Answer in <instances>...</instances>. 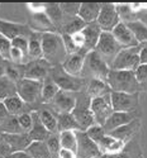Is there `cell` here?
<instances>
[{"mask_svg": "<svg viewBox=\"0 0 147 158\" xmlns=\"http://www.w3.org/2000/svg\"><path fill=\"white\" fill-rule=\"evenodd\" d=\"M109 71V65L94 49L89 52L85 58L81 77L86 80L99 79L106 81Z\"/></svg>", "mask_w": 147, "mask_h": 158, "instance_id": "cell-4", "label": "cell"}, {"mask_svg": "<svg viewBox=\"0 0 147 158\" xmlns=\"http://www.w3.org/2000/svg\"><path fill=\"white\" fill-rule=\"evenodd\" d=\"M110 93L91 99V110L93 114L95 123L97 125L103 126L108 117L113 114V110L111 103Z\"/></svg>", "mask_w": 147, "mask_h": 158, "instance_id": "cell-11", "label": "cell"}, {"mask_svg": "<svg viewBox=\"0 0 147 158\" xmlns=\"http://www.w3.org/2000/svg\"><path fill=\"white\" fill-rule=\"evenodd\" d=\"M86 23L78 17H67L63 18V22L62 25L61 29L59 31V34L73 35L76 32L81 31L86 27Z\"/></svg>", "mask_w": 147, "mask_h": 158, "instance_id": "cell-27", "label": "cell"}, {"mask_svg": "<svg viewBox=\"0 0 147 158\" xmlns=\"http://www.w3.org/2000/svg\"><path fill=\"white\" fill-rule=\"evenodd\" d=\"M134 35L139 44L147 43V26L140 20L126 23Z\"/></svg>", "mask_w": 147, "mask_h": 158, "instance_id": "cell-37", "label": "cell"}, {"mask_svg": "<svg viewBox=\"0 0 147 158\" xmlns=\"http://www.w3.org/2000/svg\"><path fill=\"white\" fill-rule=\"evenodd\" d=\"M43 81L23 77L17 83V95L27 105H34L41 101Z\"/></svg>", "mask_w": 147, "mask_h": 158, "instance_id": "cell-10", "label": "cell"}, {"mask_svg": "<svg viewBox=\"0 0 147 158\" xmlns=\"http://www.w3.org/2000/svg\"><path fill=\"white\" fill-rule=\"evenodd\" d=\"M82 32L86 36V44H85L84 49H81V51L85 52L86 54H88L89 52L92 51L96 49L102 30L100 29V27H99V25L96 22L86 25V27L82 30Z\"/></svg>", "mask_w": 147, "mask_h": 158, "instance_id": "cell-22", "label": "cell"}, {"mask_svg": "<svg viewBox=\"0 0 147 158\" xmlns=\"http://www.w3.org/2000/svg\"><path fill=\"white\" fill-rule=\"evenodd\" d=\"M102 3L100 2H81L79 8L78 17L86 24L96 22L100 12Z\"/></svg>", "mask_w": 147, "mask_h": 158, "instance_id": "cell-24", "label": "cell"}, {"mask_svg": "<svg viewBox=\"0 0 147 158\" xmlns=\"http://www.w3.org/2000/svg\"><path fill=\"white\" fill-rule=\"evenodd\" d=\"M0 59H1V57H0Z\"/></svg>", "mask_w": 147, "mask_h": 158, "instance_id": "cell-60", "label": "cell"}, {"mask_svg": "<svg viewBox=\"0 0 147 158\" xmlns=\"http://www.w3.org/2000/svg\"><path fill=\"white\" fill-rule=\"evenodd\" d=\"M141 91H145L147 92V81L145 83L141 84Z\"/></svg>", "mask_w": 147, "mask_h": 158, "instance_id": "cell-57", "label": "cell"}, {"mask_svg": "<svg viewBox=\"0 0 147 158\" xmlns=\"http://www.w3.org/2000/svg\"><path fill=\"white\" fill-rule=\"evenodd\" d=\"M2 138L12 148V152L26 151L32 143L27 132L20 133H2Z\"/></svg>", "mask_w": 147, "mask_h": 158, "instance_id": "cell-20", "label": "cell"}, {"mask_svg": "<svg viewBox=\"0 0 147 158\" xmlns=\"http://www.w3.org/2000/svg\"><path fill=\"white\" fill-rule=\"evenodd\" d=\"M59 5L63 14V18L78 16L79 8L81 6L80 2H62Z\"/></svg>", "mask_w": 147, "mask_h": 158, "instance_id": "cell-41", "label": "cell"}, {"mask_svg": "<svg viewBox=\"0 0 147 158\" xmlns=\"http://www.w3.org/2000/svg\"><path fill=\"white\" fill-rule=\"evenodd\" d=\"M140 116L141 111H136V112H131V113L113 111V114L108 117L105 123L102 127L106 133H109L112 131L115 130L116 128L130 123L133 119L140 118Z\"/></svg>", "mask_w": 147, "mask_h": 158, "instance_id": "cell-16", "label": "cell"}, {"mask_svg": "<svg viewBox=\"0 0 147 158\" xmlns=\"http://www.w3.org/2000/svg\"><path fill=\"white\" fill-rule=\"evenodd\" d=\"M17 120L22 130L24 132H29L32 127V116L31 112L24 113L17 116Z\"/></svg>", "mask_w": 147, "mask_h": 158, "instance_id": "cell-45", "label": "cell"}, {"mask_svg": "<svg viewBox=\"0 0 147 158\" xmlns=\"http://www.w3.org/2000/svg\"><path fill=\"white\" fill-rule=\"evenodd\" d=\"M106 158H144L140 146L137 141L133 139L126 144L125 148L118 154L105 156Z\"/></svg>", "mask_w": 147, "mask_h": 158, "instance_id": "cell-31", "label": "cell"}, {"mask_svg": "<svg viewBox=\"0 0 147 158\" xmlns=\"http://www.w3.org/2000/svg\"><path fill=\"white\" fill-rule=\"evenodd\" d=\"M47 146L49 148L52 158H58L59 151L61 149L60 141H59V133H53L49 136L46 141Z\"/></svg>", "mask_w": 147, "mask_h": 158, "instance_id": "cell-42", "label": "cell"}, {"mask_svg": "<svg viewBox=\"0 0 147 158\" xmlns=\"http://www.w3.org/2000/svg\"><path fill=\"white\" fill-rule=\"evenodd\" d=\"M21 73H22L17 67L9 65V64L6 65V76L16 83H17L21 79L23 78V77L22 76Z\"/></svg>", "mask_w": 147, "mask_h": 158, "instance_id": "cell-46", "label": "cell"}, {"mask_svg": "<svg viewBox=\"0 0 147 158\" xmlns=\"http://www.w3.org/2000/svg\"><path fill=\"white\" fill-rule=\"evenodd\" d=\"M123 49V47L116 40L112 32L102 31L95 50L110 67L113 59Z\"/></svg>", "mask_w": 147, "mask_h": 158, "instance_id": "cell-8", "label": "cell"}, {"mask_svg": "<svg viewBox=\"0 0 147 158\" xmlns=\"http://www.w3.org/2000/svg\"><path fill=\"white\" fill-rule=\"evenodd\" d=\"M98 158H106V157H105V156H100V157Z\"/></svg>", "mask_w": 147, "mask_h": 158, "instance_id": "cell-59", "label": "cell"}, {"mask_svg": "<svg viewBox=\"0 0 147 158\" xmlns=\"http://www.w3.org/2000/svg\"><path fill=\"white\" fill-rule=\"evenodd\" d=\"M27 7L32 13L45 12V3H42V2H31L27 4Z\"/></svg>", "mask_w": 147, "mask_h": 158, "instance_id": "cell-50", "label": "cell"}, {"mask_svg": "<svg viewBox=\"0 0 147 158\" xmlns=\"http://www.w3.org/2000/svg\"><path fill=\"white\" fill-rule=\"evenodd\" d=\"M76 101V93L60 90L51 103L49 104V109L56 115L70 114L75 108Z\"/></svg>", "mask_w": 147, "mask_h": 158, "instance_id": "cell-14", "label": "cell"}, {"mask_svg": "<svg viewBox=\"0 0 147 158\" xmlns=\"http://www.w3.org/2000/svg\"><path fill=\"white\" fill-rule=\"evenodd\" d=\"M12 46L17 47L21 49L22 53L27 58L28 63H30L29 57H28V49H29V39L26 36H17L15 39L12 40Z\"/></svg>", "mask_w": 147, "mask_h": 158, "instance_id": "cell-44", "label": "cell"}, {"mask_svg": "<svg viewBox=\"0 0 147 158\" xmlns=\"http://www.w3.org/2000/svg\"><path fill=\"white\" fill-rule=\"evenodd\" d=\"M86 54L81 50L75 54H67L65 60L61 64L62 68L69 75L81 77Z\"/></svg>", "mask_w": 147, "mask_h": 158, "instance_id": "cell-17", "label": "cell"}, {"mask_svg": "<svg viewBox=\"0 0 147 158\" xmlns=\"http://www.w3.org/2000/svg\"><path fill=\"white\" fill-rule=\"evenodd\" d=\"M31 27L32 29H35L38 33L41 34L48 32H57L56 27L45 12L32 13Z\"/></svg>", "mask_w": 147, "mask_h": 158, "instance_id": "cell-23", "label": "cell"}, {"mask_svg": "<svg viewBox=\"0 0 147 158\" xmlns=\"http://www.w3.org/2000/svg\"><path fill=\"white\" fill-rule=\"evenodd\" d=\"M49 76L62 91L77 93L86 91L87 81L83 77H76L69 75L64 71L61 65L52 67Z\"/></svg>", "mask_w": 147, "mask_h": 158, "instance_id": "cell-5", "label": "cell"}, {"mask_svg": "<svg viewBox=\"0 0 147 158\" xmlns=\"http://www.w3.org/2000/svg\"><path fill=\"white\" fill-rule=\"evenodd\" d=\"M139 56H140L141 64H147V43L141 44Z\"/></svg>", "mask_w": 147, "mask_h": 158, "instance_id": "cell-52", "label": "cell"}, {"mask_svg": "<svg viewBox=\"0 0 147 158\" xmlns=\"http://www.w3.org/2000/svg\"><path fill=\"white\" fill-rule=\"evenodd\" d=\"M141 128V118H137L133 121H131L130 123L116 128L115 130L112 131L108 134L123 141V143L127 144L130 141L134 139V137L140 131Z\"/></svg>", "mask_w": 147, "mask_h": 158, "instance_id": "cell-18", "label": "cell"}, {"mask_svg": "<svg viewBox=\"0 0 147 158\" xmlns=\"http://www.w3.org/2000/svg\"><path fill=\"white\" fill-rule=\"evenodd\" d=\"M86 92L91 99L102 96L106 94L110 93L111 90L107 82L99 79H91L86 80Z\"/></svg>", "mask_w": 147, "mask_h": 158, "instance_id": "cell-26", "label": "cell"}, {"mask_svg": "<svg viewBox=\"0 0 147 158\" xmlns=\"http://www.w3.org/2000/svg\"><path fill=\"white\" fill-rule=\"evenodd\" d=\"M112 34L123 48L135 47L141 44L138 43L129 27L123 22H119L116 26L115 28L112 31Z\"/></svg>", "mask_w": 147, "mask_h": 158, "instance_id": "cell-19", "label": "cell"}, {"mask_svg": "<svg viewBox=\"0 0 147 158\" xmlns=\"http://www.w3.org/2000/svg\"><path fill=\"white\" fill-rule=\"evenodd\" d=\"M17 95V83L7 76L0 77V101Z\"/></svg>", "mask_w": 147, "mask_h": 158, "instance_id": "cell-36", "label": "cell"}, {"mask_svg": "<svg viewBox=\"0 0 147 158\" xmlns=\"http://www.w3.org/2000/svg\"><path fill=\"white\" fill-rule=\"evenodd\" d=\"M41 44L43 59L51 66L61 65L67 56L63 36L58 32L43 33Z\"/></svg>", "mask_w": 147, "mask_h": 158, "instance_id": "cell-1", "label": "cell"}, {"mask_svg": "<svg viewBox=\"0 0 147 158\" xmlns=\"http://www.w3.org/2000/svg\"><path fill=\"white\" fill-rule=\"evenodd\" d=\"M27 64L28 67H26L23 72V77L42 81L49 76L53 67L43 59L30 62Z\"/></svg>", "mask_w": 147, "mask_h": 158, "instance_id": "cell-15", "label": "cell"}, {"mask_svg": "<svg viewBox=\"0 0 147 158\" xmlns=\"http://www.w3.org/2000/svg\"><path fill=\"white\" fill-rule=\"evenodd\" d=\"M140 49L141 44L135 47L123 48L110 64V69L135 71L141 64Z\"/></svg>", "mask_w": 147, "mask_h": 158, "instance_id": "cell-7", "label": "cell"}, {"mask_svg": "<svg viewBox=\"0 0 147 158\" xmlns=\"http://www.w3.org/2000/svg\"><path fill=\"white\" fill-rule=\"evenodd\" d=\"M58 158H78L76 152H73L71 150H68V149H64V148H61L59 151V156Z\"/></svg>", "mask_w": 147, "mask_h": 158, "instance_id": "cell-51", "label": "cell"}, {"mask_svg": "<svg viewBox=\"0 0 147 158\" xmlns=\"http://www.w3.org/2000/svg\"><path fill=\"white\" fill-rule=\"evenodd\" d=\"M39 112V118L43 125L50 133H59L58 117L50 109H43Z\"/></svg>", "mask_w": 147, "mask_h": 158, "instance_id": "cell-30", "label": "cell"}, {"mask_svg": "<svg viewBox=\"0 0 147 158\" xmlns=\"http://www.w3.org/2000/svg\"><path fill=\"white\" fill-rule=\"evenodd\" d=\"M7 158H32L26 151L12 152Z\"/></svg>", "mask_w": 147, "mask_h": 158, "instance_id": "cell-53", "label": "cell"}, {"mask_svg": "<svg viewBox=\"0 0 147 158\" xmlns=\"http://www.w3.org/2000/svg\"><path fill=\"white\" fill-rule=\"evenodd\" d=\"M58 117V130L59 133L63 131H81V127L76 122L73 115L70 114H63Z\"/></svg>", "mask_w": 147, "mask_h": 158, "instance_id": "cell-34", "label": "cell"}, {"mask_svg": "<svg viewBox=\"0 0 147 158\" xmlns=\"http://www.w3.org/2000/svg\"><path fill=\"white\" fill-rule=\"evenodd\" d=\"M2 131H1V129H0V139H1V138H2Z\"/></svg>", "mask_w": 147, "mask_h": 158, "instance_id": "cell-58", "label": "cell"}, {"mask_svg": "<svg viewBox=\"0 0 147 158\" xmlns=\"http://www.w3.org/2000/svg\"><path fill=\"white\" fill-rule=\"evenodd\" d=\"M138 20H140L147 26V11L138 13Z\"/></svg>", "mask_w": 147, "mask_h": 158, "instance_id": "cell-55", "label": "cell"}, {"mask_svg": "<svg viewBox=\"0 0 147 158\" xmlns=\"http://www.w3.org/2000/svg\"><path fill=\"white\" fill-rule=\"evenodd\" d=\"M26 152L32 158H52L46 142H32Z\"/></svg>", "mask_w": 147, "mask_h": 158, "instance_id": "cell-35", "label": "cell"}, {"mask_svg": "<svg viewBox=\"0 0 147 158\" xmlns=\"http://www.w3.org/2000/svg\"><path fill=\"white\" fill-rule=\"evenodd\" d=\"M12 153V148L6 141L1 138L0 139V158H7Z\"/></svg>", "mask_w": 147, "mask_h": 158, "instance_id": "cell-49", "label": "cell"}, {"mask_svg": "<svg viewBox=\"0 0 147 158\" xmlns=\"http://www.w3.org/2000/svg\"><path fill=\"white\" fill-rule=\"evenodd\" d=\"M76 106L71 114L81 127V131H86L96 124L91 110V99L86 91L76 93Z\"/></svg>", "mask_w": 147, "mask_h": 158, "instance_id": "cell-6", "label": "cell"}, {"mask_svg": "<svg viewBox=\"0 0 147 158\" xmlns=\"http://www.w3.org/2000/svg\"><path fill=\"white\" fill-rule=\"evenodd\" d=\"M3 103H4L5 106L7 107V111L11 115L19 116L20 114L27 113L26 112L27 104L20 98L18 95H15V96L6 99L3 101Z\"/></svg>", "mask_w": 147, "mask_h": 158, "instance_id": "cell-33", "label": "cell"}, {"mask_svg": "<svg viewBox=\"0 0 147 158\" xmlns=\"http://www.w3.org/2000/svg\"><path fill=\"white\" fill-rule=\"evenodd\" d=\"M31 114L32 116V127L29 132H27L32 142H46L52 133L43 125L38 111H31Z\"/></svg>", "mask_w": 147, "mask_h": 158, "instance_id": "cell-21", "label": "cell"}, {"mask_svg": "<svg viewBox=\"0 0 147 158\" xmlns=\"http://www.w3.org/2000/svg\"><path fill=\"white\" fill-rule=\"evenodd\" d=\"M0 33L12 40L17 36L22 35L27 37V35L29 33V29L24 25L0 20Z\"/></svg>", "mask_w": 147, "mask_h": 158, "instance_id": "cell-25", "label": "cell"}, {"mask_svg": "<svg viewBox=\"0 0 147 158\" xmlns=\"http://www.w3.org/2000/svg\"><path fill=\"white\" fill-rule=\"evenodd\" d=\"M86 132L97 144L103 156L116 155L123 152L125 148L126 143L106 133L102 126L95 124Z\"/></svg>", "mask_w": 147, "mask_h": 158, "instance_id": "cell-2", "label": "cell"}, {"mask_svg": "<svg viewBox=\"0 0 147 158\" xmlns=\"http://www.w3.org/2000/svg\"><path fill=\"white\" fill-rule=\"evenodd\" d=\"M12 48V40L0 33V57L5 61H10V51Z\"/></svg>", "mask_w": 147, "mask_h": 158, "instance_id": "cell-43", "label": "cell"}, {"mask_svg": "<svg viewBox=\"0 0 147 158\" xmlns=\"http://www.w3.org/2000/svg\"><path fill=\"white\" fill-rule=\"evenodd\" d=\"M45 13L48 15L57 29V32L59 33L62 25L63 22V14L62 12L59 3H45Z\"/></svg>", "mask_w": 147, "mask_h": 158, "instance_id": "cell-32", "label": "cell"}, {"mask_svg": "<svg viewBox=\"0 0 147 158\" xmlns=\"http://www.w3.org/2000/svg\"><path fill=\"white\" fill-rule=\"evenodd\" d=\"M0 129L2 133H20L24 132L19 125L17 116L11 114L0 120Z\"/></svg>", "mask_w": 147, "mask_h": 158, "instance_id": "cell-38", "label": "cell"}, {"mask_svg": "<svg viewBox=\"0 0 147 158\" xmlns=\"http://www.w3.org/2000/svg\"><path fill=\"white\" fill-rule=\"evenodd\" d=\"M76 134L77 139V157L98 158L103 156L97 144L89 137L86 131H76Z\"/></svg>", "mask_w": 147, "mask_h": 158, "instance_id": "cell-13", "label": "cell"}, {"mask_svg": "<svg viewBox=\"0 0 147 158\" xmlns=\"http://www.w3.org/2000/svg\"><path fill=\"white\" fill-rule=\"evenodd\" d=\"M71 35V40L74 43V44L76 45V48L79 50L83 49L84 47H85V44H86V36H85L82 31L76 32L73 35Z\"/></svg>", "mask_w": 147, "mask_h": 158, "instance_id": "cell-48", "label": "cell"}, {"mask_svg": "<svg viewBox=\"0 0 147 158\" xmlns=\"http://www.w3.org/2000/svg\"><path fill=\"white\" fill-rule=\"evenodd\" d=\"M9 115V113L7 110V107L5 106L3 101H0V120L7 118Z\"/></svg>", "mask_w": 147, "mask_h": 158, "instance_id": "cell-54", "label": "cell"}, {"mask_svg": "<svg viewBox=\"0 0 147 158\" xmlns=\"http://www.w3.org/2000/svg\"><path fill=\"white\" fill-rule=\"evenodd\" d=\"M96 22L100 27L102 31L112 32L116 26L121 22L115 3H102V7Z\"/></svg>", "mask_w": 147, "mask_h": 158, "instance_id": "cell-12", "label": "cell"}, {"mask_svg": "<svg viewBox=\"0 0 147 158\" xmlns=\"http://www.w3.org/2000/svg\"><path fill=\"white\" fill-rule=\"evenodd\" d=\"M110 98L113 111L126 113L140 111V92L125 93L111 91Z\"/></svg>", "mask_w": 147, "mask_h": 158, "instance_id": "cell-9", "label": "cell"}, {"mask_svg": "<svg viewBox=\"0 0 147 158\" xmlns=\"http://www.w3.org/2000/svg\"><path fill=\"white\" fill-rule=\"evenodd\" d=\"M137 80L140 84H143L147 81V64H141L135 71Z\"/></svg>", "mask_w": 147, "mask_h": 158, "instance_id": "cell-47", "label": "cell"}, {"mask_svg": "<svg viewBox=\"0 0 147 158\" xmlns=\"http://www.w3.org/2000/svg\"><path fill=\"white\" fill-rule=\"evenodd\" d=\"M6 76V65L0 62V77Z\"/></svg>", "mask_w": 147, "mask_h": 158, "instance_id": "cell-56", "label": "cell"}, {"mask_svg": "<svg viewBox=\"0 0 147 158\" xmlns=\"http://www.w3.org/2000/svg\"><path fill=\"white\" fill-rule=\"evenodd\" d=\"M115 4L121 22L128 23L138 20V14H136L132 11L129 3H115Z\"/></svg>", "mask_w": 147, "mask_h": 158, "instance_id": "cell-40", "label": "cell"}, {"mask_svg": "<svg viewBox=\"0 0 147 158\" xmlns=\"http://www.w3.org/2000/svg\"><path fill=\"white\" fill-rule=\"evenodd\" d=\"M41 33H33L30 35L28 57L30 62L43 59L41 44Z\"/></svg>", "mask_w": 147, "mask_h": 158, "instance_id": "cell-28", "label": "cell"}, {"mask_svg": "<svg viewBox=\"0 0 147 158\" xmlns=\"http://www.w3.org/2000/svg\"><path fill=\"white\" fill-rule=\"evenodd\" d=\"M59 133V141L61 148L68 149L76 152L77 139L75 131H63Z\"/></svg>", "mask_w": 147, "mask_h": 158, "instance_id": "cell-39", "label": "cell"}, {"mask_svg": "<svg viewBox=\"0 0 147 158\" xmlns=\"http://www.w3.org/2000/svg\"><path fill=\"white\" fill-rule=\"evenodd\" d=\"M106 82L111 91L141 93V84L137 80L134 71L110 69Z\"/></svg>", "mask_w": 147, "mask_h": 158, "instance_id": "cell-3", "label": "cell"}, {"mask_svg": "<svg viewBox=\"0 0 147 158\" xmlns=\"http://www.w3.org/2000/svg\"><path fill=\"white\" fill-rule=\"evenodd\" d=\"M60 89L53 81L51 77L48 76L43 81V87L41 91V103L49 105L54 100Z\"/></svg>", "mask_w": 147, "mask_h": 158, "instance_id": "cell-29", "label": "cell"}]
</instances>
